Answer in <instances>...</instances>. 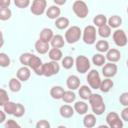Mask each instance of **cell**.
Segmentation results:
<instances>
[{"instance_id": "4", "label": "cell", "mask_w": 128, "mask_h": 128, "mask_svg": "<svg viewBox=\"0 0 128 128\" xmlns=\"http://www.w3.org/2000/svg\"><path fill=\"white\" fill-rule=\"evenodd\" d=\"M60 71V66L57 63V61H50L47 63H44L42 65V75L46 77H51L53 75L58 74Z\"/></svg>"}, {"instance_id": "2", "label": "cell", "mask_w": 128, "mask_h": 128, "mask_svg": "<svg viewBox=\"0 0 128 128\" xmlns=\"http://www.w3.org/2000/svg\"><path fill=\"white\" fill-rule=\"evenodd\" d=\"M72 9L75 15L81 19L86 18L87 15L89 14V8L83 0H76L72 5Z\"/></svg>"}, {"instance_id": "49", "label": "cell", "mask_w": 128, "mask_h": 128, "mask_svg": "<svg viewBox=\"0 0 128 128\" xmlns=\"http://www.w3.org/2000/svg\"><path fill=\"white\" fill-rule=\"evenodd\" d=\"M53 1H54V3H55L57 6H61V5H64L67 0H53Z\"/></svg>"}, {"instance_id": "29", "label": "cell", "mask_w": 128, "mask_h": 128, "mask_svg": "<svg viewBox=\"0 0 128 128\" xmlns=\"http://www.w3.org/2000/svg\"><path fill=\"white\" fill-rule=\"evenodd\" d=\"M21 81L18 78H11L9 80V89L12 92H18L21 90Z\"/></svg>"}, {"instance_id": "32", "label": "cell", "mask_w": 128, "mask_h": 128, "mask_svg": "<svg viewBox=\"0 0 128 128\" xmlns=\"http://www.w3.org/2000/svg\"><path fill=\"white\" fill-rule=\"evenodd\" d=\"M105 61H106V58H105V56L102 53H97V54L93 55L92 62H93L94 65H96V66H103L105 64Z\"/></svg>"}, {"instance_id": "48", "label": "cell", "mask_w": 128, "mask_h": 128, "mask_svg": "<svg viewBox=\"0 0 128 128\" xmlns=\"http://www.w3.org/2000/svg\"><path fill=\"white\" fill-rule=\"evenodd\" d=\"M6 120V113L4 112V110H0V123H3Z\"/></svg>"}, {"instance_id": "26", "label": "cell", "mask_w": 128, "mask_h": 128, "mask_svg": "<svg viewBox=\"0 0 128 128\" xmlns=\"http://www.w3.org/2000/svg\"><path fill=\"white\" fill-rule=\"evenodd\" d=\"M79 96L83 99V100H88L92 94V91H91V88L88 87L87 85H82L81 87L79 86Z\"/></svg>"}, {"instance_id": "36", "label": "cell", "mask_w": 128, "mask_h": 128, "mask_svg": "<svg viewBox=\"0 0 128 128\" xmlns=\"http://www.w3.org/2000/svg\"><path fill=\"white\" fill-rule=\"evenodd\" d=\"M93 24L97 27H100L104 24H107V18L103 14H98L93 18Z\"/></svg>"}, {"instance_id": "25", "label": "cell", "mask_w": 128, "mask_h": 128, "mask_svg": "<svg viewBox=\"0 0 128 128\" xmlns=\"http://www.w3.org/2000/svg\"><path fill=\"white\" fill-rule=\"evenodd\" d=\"M83 125L87 128H92L96 125V116L95 114H86L83 119Z\"/></svg>"}, {"instance_id": "44", "label": "cell", "mask_w": 128, "mask_h": 128, "mask_svg": "<svg viewBox=\"0 0 128 128\" xmlns=\"http://www.w3.org/2000/svg\"><path fill=\"white\" fill-rule=\"evenodd\" d=\"M5 127L6 128H20V125L13 119H9L5 122Z\"/></svg>"}, {"instance_id": "27", "label": "cell", "mask_w": 128, "mask_h": 128, "mask_svg": "<svg viewBox=\"0 0 128 128\" xmlns=\"http://www.w3.org/2000/svg\"><path fill=\"white\" fill-rule=\"evenodd\" d=\"M70 22H69V19L66 18V17H58L55 19V26L56 28L60 29V30H63V29H66L68 26H69Z\"/></svg>"}, {"instance_id": "14", "label": "cell", "mask_w": 128, "mask_h": 128, "mask_svg": "<svg viewBox=\"0 0 128 128\" xmlns=\"http://www.w3.org/2000/svg\"><path fill=\"white\" fill-rule=\"evenodd\" d=\"M16 76H17V78H18L20 81L25 82V81H27V80L30 78V76H31L30 69L28 68V66H22V67H20V68L17 70Z\"/></svg>"}, {"instance_id": "16", "label": "cell", "mask_w": 128, "mask_h": 128, "mask_svg": "<svg viewBox=\"0 0 128 128\" xmlns=\"http://www.w3.org/2000/svg\"><path fill=\"white\" fill-rule=\"evenodd\" d=\"M45 12H46V16L49 19H56V18H58L60 16L61 9L57 5H52L49 8H47V10Z\"/></svg>"}, {"instance_id": "35", "label": "cell", "mask_w": 128, "mask_h": 128, "mask_svg": "<svg viewBox=\"0 0 128 128\" xmlns=\"http://www.w3.org/2000/svg\"><path fill=\"white\" fill-rule=\"evenodd\" d=\"M95 48L100 53H104V52H106L109 49V43L106 40H99V41L96 42Z\"/></svg>"}, {"instance_id": "18", "label": "cell", "mask_w": 128, "mask_h": 128, "mask_svg": "<svg viewBox=\"0 0 128 128\" xmlns=\"http://www.w3.org/2000/svg\"><path fill=\"white\" fill-rule=\"evenodd\" d=\"M59 113L63 118H71L74 115V108L68 104H65L60 107Z\"/></svg>"}, {"instance_id": "3", "label": "cell", "mask_w": 128, "mask_h": 128, "mask_svg": "<svg viewBox=\"0 0 128 128\" xmlns=\"http://www.w3.org/2000/svg\"><path fill=\"white\" fill-rule=\"evenodd\" d=\"M81 35L82 31L78 26H71L65 32V40L69 44H74L78 40H80Z\"/></svg>"}, {"instance_id": "13", "label": "cell", "mask_w": 128, "mask_h": 128, "mask_svg": "<svg viewBox=\"0 0 128 128\" xmlns=\"http://www.w3.org/2000/svg\"><path fill=\"white\" fill-rule=\"evenodd\" d=\"M109 62H118L121 58V53L118 49H115V48H111V49H108L106 51V57H105Z\"/></svg>"}, {"instance_id": "41", "label": "cell", "mask_w": 128, "mask_h": 128, "mask_svg": "<svg viewBox=\"0 0 128 128\" xmlns=\"http://www.w3.org/2000/svg\"><path fill=\"white\" fill-rule=\"evenodd\" d=\"M31 56H32V53H28V52L21 54V56H20V58H19L20 63H21L23 66H28V62H29Z\"/></svg>"}, {"instance_id": "23", "label": "cell", "mask_w": 128, "mask_h": 128, "mask_svg": "<svg viewBox=\"0 0 128 128\" xmlns=\"http://www.w3.org/2000/svg\"><path fill=\"white\" fill-rule=\"evenodd\" d=\"M48 56L52 61H59L62 59L63 54L60 48H51L48 51Z\"/></svg>"}, {"instance_id": "50", "label": "cell", "mask_w": 128, "mask_h": 128, "mask_svg": "<svg viewBox=\"0 0 128 128\" xmlns=\"http://www.w3.org/2000/svg\"><path fill=\"white\" fill-rule=\"evenodd\" d=\"M3 44H4V37H3V33H2V31L0 30V48L3 46Z\"/></svg>"}, {"instance_id": "33", "label": "cell", "mask_w": 128, "mask_h": 128, "mask_svg": "<svg viewBox=\"0 0 128 128\" xmlns=\"http://www.w3.org/2000/svg\"><path fill=\"white\" fill-rule=\"evenodd\" d=\"M12 12L8 7H0V20L7 21L11 18Z\"/></svg>"}, {"instance_id": "47", "label": "cell", "mask_w": 128, "mask_h": 128, "mask_svg": "<svg viewBox=\"0 0 128 128\" xmlns=\"http://www.w3.org/2000/svg\"><path fill=\"white\" fill-rule=\"evenodd\" d=\"M11 0H0V7H9Z\"/></svg>"}, {"instance_id": "38", "label": "cell", "mask_w": 128, "mask_h": 128, "mask_svg": "<svg viewBox=\"0 0 128 128\" xmlns=\"http://www.w3.org/2000/svg\"><path fill=\"white\" fill-rule=\"evenodd\" d=\"M10 65V58L6 53H0V67H8Z\"/></svg>"}, {"instance_id": "34", "label": "cell", "mask_w": 128, "mask_h": 128, "mask_svg": "<svg viewBox=\"0 0 128 128\" xmlns=\"http://www.w3.org/2000/svg\"><path fill=\"white\" fill-rule=\"evenodd\" d=\"M15 109H16V103H15V102H12V101H10V100H9L8 102H6V103L3 105V110H4V112H5L6 114H8V115H13Z\"/></svg>"}, {"instance_id": "45", "label": "cell", "mask_w": 128, "mask_h": 128, "mask_svg": "<svg viewBox=\"0 0 128 128\" xmlns=\"http://www.w3.org/2000/svg\"><path fill=\"white\" fill-rule=\"evenodd\" d=\"M50 123L47 120H40L36 123V128H49Z\"/></svg>"}, {"instance_id": "37", "label": "cell", "mask_w": 128, "mask_h": 128, "mask_svg": "<svg viewBox=\"0 0 128 128\" xmlns=\"http://www.w3.org/2000/svg\"><path fill=\"white\" fill-rule=\"evenodd\" d=\"M61 60H62L61 64H62V66H63L64 69H70V68H72L73 65H74V59H73V57H71V56H65V57L62 58Z\"/></svg>"}, {"instance_id": "8", "label": "cell", "mask_w": 128, "mask_h": 128, "mask_svg": "<svg viewBox=\"0 0 128 128\" xmlns=\"http://www.w3.org/2000/svg\"><path fill=\"white\" fill-rule=\"evenodd\" d=\"M46 6H47L46 0H33L30 11L32 14L36 16H40L46 11Z\"/></svg>"}, {"instance_id": "43", "label": "cell", "mask_w": 128, "mask_h": 128, "mask_svg": "<svg viewBox=\"0 0 128 128\" xmlns=\"http://www.w3.org/2000/svg\"><path fill=\"white\" fill-rule=\"evenodd\" d=\"M119 101L120 104L123 105L124 107L128 106V92H123L119 97Z\"/></svg>"}, {"instance_id": "17", "label": "cell", "mask_w": 128, "mask_h": 128, "mask_svg": "<svg viewBox=\"0 0 128 128\" xmlns=\"http://www.w3.org/2000/svg\"><path fill=\"white\" fill-rule=\"evenodd\" d=\"M49 49H50V45L48 42H44L40 39L35 42V50L39 54H45L49 51Z\"/></svg>"}, {"instance_id": "21", "label": "cell", "mask_w": 128, "mask_h": 128, "mask_svg": "<svg viewBox=\"0 0 128 128\" xmlns=\"http://www.w3.org/2000/svg\"><path fill=\"white\" fill-rule=\"evenodd\" d=\"M74 111H76L79 115H84L88 111V105L84 101H77L74 104Z\"/></svg>"}, {"instance_id": "31", "label": "cell", "mask_w": 128, "mask_h": 128, "mask_svg": "<svg viewBox=\"0 0 128 128\" xmlns=\"http://www.w3.org/2000/svg\"><path fill=\"white\" fill-rule=\"evenodd\" d=\"M65 103H72L75 101L76 99V95L73 92V90H68V91H64L62 98H61Z\"/></svg>"}, {"instance_id": "19", "label": "cell", "mask_w": 128, "mask_h": 128, "mask_svg": "<svg viewBox=\"0 0 128 128\" xmlns=\"http://www.w3.org/2000/svg\"><path fill=\"white\" fill-rule=\"evenodd\" d=\"M107 23H108V26L110 28H115L117 29L118 27L121 26L122 24V19L120 16L118 15H112L109 17V19H107Z\"/></svg>"}, {"instance_id": "10", "label": "cell", "mask_w": 128, "mask_h": 128, "mask_svg": "<svg viewBox=\"0 0 128 128\" xmlns=\"http://www.w3.org/2000/svg\"><path fill=\"white\" fill-rule=\"evenodd\" d=\"M113 41L118 47H124L127 44V36L122 29H117L113 32Z\"/></svg>"}, {"instance_id": "24", "label": "cell", "mask_w": 128, "mask_h": 128, "mask_svg": "<svg viewBox=\"0 0 128 128\" xmlns=\"http://www.w3.org/2000/svg\"><path fill=\"white\" fill-rule=\"evenodd\" d=\"M114 86V83L113 81L110 79V78H105L104 80H101V83H100V86H99V89L104 92V93H107L109 92L112 87Z\"/></svg>"}, {"instance_id": "30", "label": "cell", "mask_w": 128, "mask_h": 128, "mask_svg": "<svg viewBox=\"0 0 128 128\" xmlns=\"http://www.w3.org/2000/svg\"><path fill=\"white\" fill-rule=\"evenodd\" d=\"M97 32H98L99 36H101L103 38H108L111 35V28L108 26V24H104V25L98 27Z\"/></svg>"}, {"instance_id": "42", "label": "cell", "mask_w": 128, "mask_h": 128, "mask_svg": "<svg viewBox=\"0 0 128 128\" xmlns=\"http://www.w3.org/2000/svg\"><path fill=\"white\" fill-rule=\"evenodd\" d=\"M14 4L16 7L23 9V8H26L29 6L30 0H14Z\"/></svg>"}, {"instance_id": "12", "label": "cell", "mask_w": 128, "mask_h": 128, "mask_svg": "<svg viewBox=\"0 0 128 128\" xmlns=\"http://www.w3.org/2000/svg\"><path fill=\"white\" fill-rule=\"evenodd\" d=\"M117 65L114 64L113 62H108L105 63L102 67V74L106 77V78H111L114 77L117 73Z\"/></svg>"}, {"instance_id": "7", "label": "cell", "mask_w": 128, "mask_h": 128, "mask_svg": "<svg viewBox=\"0 0 128 128\" xmlns=\"http://www.w3.org/2000/svg\"><path fill=\"white\" fill-rule=\"evenodd\" d=\"M106 123L111 128H122L123 122L116 112H109L106 116Z\"/></svg>"}, {"instance_id": "40", "label": "cell", "mask_w": 128, "mask_h": 128, "mask_svg": "<svg viewBox=\"0 0 128 128\" xmlns=\"http://www.w3.org/2000/svg\"><path fill=\"white\" fill-rule=\"evenodd\" d=\"M9 101V96L8 93L6 92V90L0 88V106L3 107V105Z\"/></svg>"}, {"instance_id": "15", "label": "cell", "mask_w": 128, "mask_h": 128, "mask_svg": "<svg viewBox=\"0 0 128 128\" xmlns=\"http://www.w3.org/2000/svg\"><path fill=\"white\" fill-rule=\"evenodd\" d=\"M66 85L69 90H76L80 86V79L76 75H70L66 80Z\"/></svg>"}, {"instance_id": "6", "label": "cell", "mask_w": 128, "mask_h": 128, "mask_svg": "<svg viewBox=\"0 0 128 128\" xmlns=\"http://www.w3.org/2000/svg\"><path fill=\"white\" fill-rule=\"evenodd\" d=\"M74 64L76 66L77 71L81 74H84V73L88 72V70L90 69V61L84 55L77 56V58L74 60Z\"/></svg>"}, {"instance_id": "1", "label": "cell", "mask_w": 128, "mask_h": 128, "mask_svg": "<svg viewBox=\"0 0 128 128\" xmlns=\"http://www.w3.org/2000/svg\"><path fill=\"white\" fill-rule=\"evenodd\" d=\"M91 109L95 115H102L105 112L106 106L103 100V97L100 94H91L90 98L88 99Z\"/></svg>"}, {"instance_id": "20", "label": "cell", "mask_w": 128, "mask_h": 128, "mask_svg": "<svg viewBox=\"0 0 128 128\" xmlns=\"http://www.w3.org/2000/svg\"><path fill=\"white\" fill-rule=\"evenodd\" d=\"M49 43L51 44V46L53 48H62L65 44V40H64L63 36H61V35H53V37Z\"/></svg>"}, {"instance_id": "9", "label": "cell", "mask_w": 128, "mask_h": 128, "mask_svg": "<svg viewBox=\"0 0 128 128\" xmlns=\"http://www.w3.org/2000/svg\"><path fill=\"white\" fill-rule=\"evenodd\" d=\"M87 82L92 89H99L100 83H101V78L97 70H90L87 75Z\"/></svg>"}, {"instance_id": "22", "label": "cell", "mask_w": 128, "mask_h": 128, "mask_svg": "<svg viewBox=\"0 0 128 128\" xmlns=\"http://www.w3.org/2000/svg\"><path fill=\"white\" fill-rule=\"evenodd\" d=\"M53 31H52V29H50V28H44V29H42L41 30V32H40V35H39V39L40 40H42V41H44V42H50V40L52 39V37H53Z\"/></svg>"}, {"instance_id": "11", "label": "cell", "mask_w": 128, "mask_h": 128, "mask_svg": "<svg viewBox=\"0 0 128 128\" xmlns=\"http://www.w3.org/2000/svg\"><path fill=\"white\" fill-rule=\"evenodd\" d=\"M42 60L38 56L32 54L29 62H28V67H30L37 75H42Z\"/></svg>"}, {"instance_id": "28", "label": "cell", "mask_w": 128, "mask_h": 128, "mask_svg": "<svg viewBox=\"0 0 128 128\" xmlns=\"http://www.w3.org/2000/svg\"><path fill=\"white\" fill-rule=\"evenodd\" d=\"M63 93H64V89L61 86H53L50 89V95H51V97L53 99H56V100L61 99Z\"/></svg>"}, {"instance_id": "46", "label": "cell", "mask_w": 128, "mask_h": 128, "mask_svg": "<svg viewBox=\"0 0 128 128\" xmlns=\"http://www.w3.org/2000/svg\"><path fill=\"white\" fill-rule=\"evenodd\" d=\"M121 119L123 121H128V107L127 106L121 111Z\"/></svg>"}, {"instance_id": "39", "label": "cell", "mask_w": 128, "mask_h": 128, "mask_svg": "<svg viewBox=\"0 0 128 128\" xmlns=\"http://www.w3.org/2000/svg\"><path fill=\"white\" fill-rule=\"evenodd\" d=\"M24 114H25V107L21 103H16V109H15L13 115L15 117L19 118V117H22Z\"/></svg>"}, {"instance_id": "5", "label": "cell", "mask_w": 128, "mask_h": 128, "mask_svg": "<svg viewBox=\"0 0 128 128\" xmlns=\"http://www.w3.org/2000/svg\"><path fill=\"white\" fill-rule=\"evenodd\" d=\"M82 38L85 44H88V45L94 44L96 42V28L93 25L86 26L83 30Z\"/></svg>"}]
</instances>
